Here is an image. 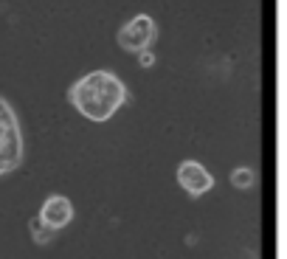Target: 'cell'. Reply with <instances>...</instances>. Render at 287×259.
<instances>
[{"label":"cell","mask_w":287,"mask_h":259,"mask_svg":"<svg viewBox=\"0 0 287 259\" xmlns=\"http://www.w3.org/2000/svg\"><path fill=\"white\" fill-rule=\"evenodd\" d=\"M68 101L87 121H110L127 101V87L113 71H90L68 87Z\"/></svg>","instance_id":"obj_1"},{"label":"cell","mask_w":287,"mask_h":259,"mask_svg":"<svg viewBox=\"0 0 287 259\" xmlns=\"http://www.w3.org/2000/svg\"><path fill=\"white\" fill-rule=\"evenodd\" d=\"M23 164V133L15 107L0 96V178Z\"/></svg>","instance_id":"obj_2"},{"label":"cell","mask_w":287,"mask_h":259,"mask_svg":"<svg viewBox=\"0 0 287 259\" xmlns=\"http://www.w3.org/2000/svg\"><path fill=\"white\" fill-rule=\"evenodd\" d=\"M158 29H155V20L150 15H138L132 17L129 23H124V29H118V37H115V43L121 51H129V54H141L152 45Z\"/></svg>","instance_id":"obj_3"},{"label":"cell","mask_w":287,"mask_h":259,"mask_svg":"<svg viewBox=\"0 0 287 259\" xmlns=\"http://www.w3.org/2000/svg\"><path fill=\"white\" fill-rule=\"evenodd\" d=\"M178 183L186 189L192 197H200V194H206L208 189L214 186L208 169L203 164H197V161H183V164L178 166Z\"/></svg>","instance_id":"obj_4"},{"label":"cell","mask_w":287,"mask_h":259,"mask_svg":"<svg viewBox=\"0 0 287 259\" xmlns=\"http://www.w3.org/2000/svg\"><path fill=\"white\" fill-rule=\"evenodd\" d=\"M40 220L54 231L65 228L73 220V203L65 194H51L48 200L43 203V209H40Z\"/></svg>","instance_id":"obj_5"},{"label":"cell","mask_w":287,"mask_h":259,"mask_svg":"<svg viewBox=\"0 0 287 259\" xmlns=\"http://www.w3.org/2000/svg\"><path fill=\"white\" fill-rule=\"evenodd\" d=\"M253 180H256V175H253V169H248V166H237V169L231 172V186L234 189H251Z\"/></svg>","instance_id":"obj_6"},{"label":"cell","mask_w":287,"mask_h":259,"mask_svg":"<svg viewBox=\"0 0 287 259\" xmlns=\"http://www.w3.org/2000/svg\"><path fill=\"white\" fill-rule=\"evenodd\" d=\"M138 62H141V68H152V65H155V54H152L150 48L141 51V54H138Z\"/></svg>","instance_id":"obj_7"}]
</instances>
